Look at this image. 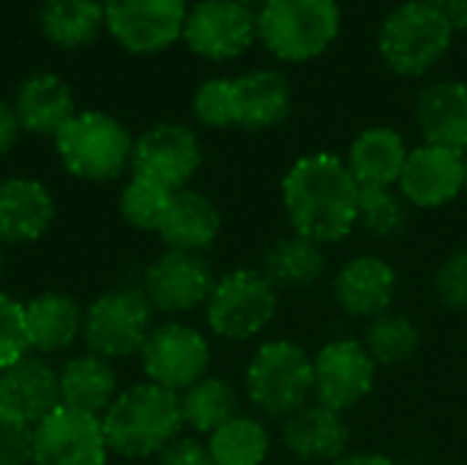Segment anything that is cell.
<instances>
[{
  "mask_svg": "<svg viewBox=\"0 0 467 465\" xmlns=\"http://www.w3.org/2000/svg\"><path fill=\"white\" fill-rule=\"evenodd\" d=\"M358 195L345 159L328 151L298 156L282 175V206L293 233L328 247L358 227Z\"/></svg>",
  "mask_w": 467,
  "mask_h": 465,
  "instance_id": "1",
  "label": "cell"
},
{
  "mask_svg": "<svg viewBox=\"0 0 467 465\" xmlns=\"http://www.w3.org/2000/svg\"><path fill=\"white\" fill-rule=\"evenodd\" d=\"M109 452L129 460L159 458L178 436H183L181 395L150 381L134 384L112 400L101 417Z\"/></svg>",
  "mask_w": 467,
  "mask_h": 465,
  "instance_id": "2",
  "label": "cell"
},
{
  "mask_svg": "<svg viewBox=\"0 0 467 465\" xmlns=\"http://www.w3.org/2000/svg\"><path fill=\"white\" fill-rule=\"evenodd\" d=\"M52 145L63 170L85 184H107L131 170L134 134L104 110H77Z\"/></svg>",
  "mask_w": 467,
  "mask_h": 465,
  "instance_id": "3",
  "label": "cell"
},
{
  "mask_svg": "<svg viewBox=\"0 0 467 465\" xmlns=\"http://www.w3.org/2000/svg\"><path fill=\"white\" fill-rule=\"evenodd\" d=\"M454 36L443 8L424 0H405L380 22L378 52L389 71L402 79H419L449 55Z\"/></svg>",
  "mask_w": 467,
  "mask_h": 465,
  "instance_id": "4",
  "label": "cell"
},
{
  "mask_svg": "<svg viewBox=\"0 0 467 465\" xmlns=\"http://www.w3.org/2000/svg\"><path fill=\"white\" fill-rule=\"evenodd\" d=\"M342 33L337 0H268L257 8V41L282 63H309Z\"/></svg>",
  "mask_w": 467,
  "mask_h": 465,
  "instance_id": "5",
  "label": "cell"
},
{
  "mask_svg": "<svg viewBox=\"0 0 467 465\" xmlns=\"http://www.w3.org/2000/svg\"><path fill=\"white\" fill-rule=\"evenodd\" d=\"M244 381L246 397L260 414L287 419L315 397L312 354L293 340H268L249 359Z\"/></svg>",
  "mask_w": 467,
  "mask_h": 465,
  "instance_id": "6",
  "label": "cell"
},
{
  "mask_svg": "<svg viewBox=\"0 0 467 465\" xmlns=\"http://www.w3.org/2000/svg\"><path fill=\"white\" fill-rule=\"evenodd\" d=\"M279 307V291L260 269H233L216 280L205 301L208 329L230 343H246L263 334Z\"/></svg>",
  "mask_w": 467,
  "mask_h": 465,
  "instance_id": "7",
  "label": "cell"
},
{
  "mask_svg": "<svg viewBox=\"0 0 467 465\" xmlns=\"http://www.w3.org/2000/svg\"><path fill=\"white\" fill-rule=\"evenodd\" d=\"M153 332V307L140 288H112L85 310V348L109 362L140 356Z\"/></svg>",
  "mask_w": 467,
  "mask_h": 465,
  "instance_id": "8",
  "label": "cell"
},
{
  "mask_svg": "<svg viewBox=\"0 0 467 465\" xmlns=\"http://www.w3.org/2000/svg\"><path fill=\"white\" fill-rule=\"evenodd\" d=\"M181 41L202 60H235L257 41V11L241 0H197L189 5Z\"/></svg>",
  "mask_w": 467,
  "mask_h": 465,
  "instance_id": "9",
  "label": "cell"
},
{
  "mask_svg": "<svg viewBox=\"0 0 467 465\" xmlns=\"http://www.w3.org/2000/svg\"><path fill=\"white\" fill-rule=\"evenodd\" d=\"M107 36L131 55H156L181 41L189 0H101Z\"/></svg>",
  "mask_w": 467,
  "mask_h": 465,
  "instance_id": "10",
  "label": "cell"
},
{
  "mask_svg": "<svg viewBox=\"0 0 467 465\" xmlns=\"http://www.w3.org/2000/svg\"><path fill=\"white\" fill-rule=\"evenodd\" d=\"M140 365L145 381L181 395L192 384L208 375L211 343L200 329L170 321L153 326V332L148 334L140 351Z\"/></svg>",
  "mask_w": 467,
  "mask_h": 465,
  "instance_id": "11",
  "label": "cell"
},
{
  "mask_svg": "<svg viewBox=\"0 0 467 465\" xmlns=\"http://www.w3.org/2000/svg\"><path fill=\"white\" fill-rule=\"evenodd\" d=\"M202 167V145L192 126L159 121L134 137L131 175L150 178L172 192L186 189Z\"/></svg>",
  "mask_w": 467,
  "mask_h": 465,
  "instance_id": "12",
  "label": "cell"
},
{
  "mask_svg": "<svg viewBox=\"0 0 467 465\" xmlns=\"http://www.w3.org/2000/svg\"><path fill=\"white\" fill-rule=\"evenodd\" d=\"M315 400L328 406L339 414L361 406L375 384H378V365L364 348V343L353 337H339L326 343L315 356Z\"/></svg>",
  "mask_w": 467,
  "mask_h": 465,
  "instance_id": "13",
  "label": "cell"
},
{
  "mask_svg": "<svg viewBox=\"0 0 467 465\" xmlns=\"http://www.w3.org/2000/svg\"><path fill=\"white\" fill-rule=\"evenodd\" d=\"M213 285V269L202 255L167 249L145 269L140 291L150 301L153 312L186 315L205 307Z\"/></svg>",
  "mask_w": 467,
  "mask_h": 465,
  "instance_id": "14",
  "label": "cell"
},
{
  "mask_svg": "<svg viewBox=\"0 0 467 465\" xmlns=\"http://www.w3.org/2000/svg\"><path fill=\"white\" fill-rule=\"evenodd\" d=\"M107 455L101 417L60 406L33 425L30 465H107Z\"/></svg>",
  "mask_w": 467,
  "mask_h": 465,
  "instance_id": "15",
  "label": "cell"
},
{
  "mask_svg": "<svg viewBox=\"0 0 467 465\" xmlns=\"http://www.w3.org/2000/svg\"><path fill=\"white\" fill-rule=\"evenodd\" d=\"M397 189L410 208L435 211L454 203L465 192V153L427 143L413 148Z\"/></svg>",
  "mask_w": 467,
  "mask_h": 465,
  "instance_id": "16",
  "label": "cell"
},
{
  "mask_svg": "<svg viewBox=\"0 0 467 465\" xmlns=\"http://www.w3.org/2000/svg\"><path fill=\"white\" fill-rule=\"evenodd\" d=\"M397 269L380 255H356L337 271L331 293L337 307L350 318L375 321L391 312L397 299Z\"/></svg>",
  "mask_w": 467,
  "mask_h": 465,
  "instance_id": "17",
  "label": "cell"
},
{
  "mask_svg": "<svg viewBox=\"0 0 467 465\" xmlns=\"http://www.w3.org/2000/svg\"><path fill=\"white\" fill-rule=\"evenodd\" d=\"M55 197L47 184L27 175L0 181V244H33L55 222Z\"/></svg>",
  "mask_w": 467,
  "mask_h": 465,
  "instance_id": "18",
  "label": "cell"
},
{
  "mask_svg": "<svg viewBox=\"0 0 467 465\" xmlns=\"http://www.w3.org/2000/svg\"><path fill=\"white\" fill-rule=\"evenodd\" d=\"M235 126L244 132H268L293 112V85L279 69H252L233 77Z\"/></svg>",
  "mask_w": 467,
  "mask_h": 465,
  "instance_id": "19",
  "label": "cell"
},
{
  "mask_svg": "<svg viewBox=\"0 0 467 465\" xmlns=\"http://www.w3.org/2000/svg\"><path fill=\"white\" fill-rule=\"evenodd\" d=\"M11 107L19 118L22 132L49 140H55V134L77 115L74 90L57 71L27 74L16 85Z\"/></svg>",
  "mask_w": 467,
  "mask_h": 465,
  "instance_id": "20",
  "label": "cell"
},
{
  "mask_svg": "<svg viewBox=\"0 0 467 465\" xmlns=\"http://www.w3.org/2000/svg\"><path fill=\"white\" fill-rule=\"evenodd\" d=\"M285 449L301 463H334L348 455L350 428L345 414L315 403H306L282 425Z\"/></svg>",
  "mask_w": 467,
  "mask_h": 465,
  "instance_id": "21",
  "label": "cell"
},
{
  "mask_svg": "<svg viewBox=\"0 0 467 465\" xmlns=\"http://www.w3.org/2000/svg\"><path fill=\"white\" fill-rule=\"evenodd\" d=\"M0 406L30 425H38L60 408L57 370L38 354H27L11 367L0 370Z\"/></svg>",
  "mask_w": 467,
  "mask_h": 465,
  "instance_id": "22",
  "label": "cell"
},
{
  "mask_svg": "<svg viewBox=\"0 0 467 465\" xmlns=\"http://www.w3.org/2000/svg\"><path fill=\"white\" fill-rule=\"evenodd\" d=\"M413 115L427 145L467 153V82L438 79L424 85Z\"/></svg>",
  "mask_w": 467,
  "mask_h": 465,
  "instance_id": "23",
  "label": "cell"
},
{
  "mask_svg": "<svg viewBox=\"0 0 467 465\" xmlns=\"http://www.w3.org/2000/svg\"><path fill=\"white\" fill-rule=\"evenodd\" d=\"M408 153L410 148L397 129L369 126L350 143L345 164L361 189H397Z\"/></svg>",
  "mask_w": 467,
  "mask_h": 465,
  "instance_id": "24",
  "label": "cell"
},
{
  "mask_svg": "<svg viewBox=\"0 0 467 465\" xmlns=\"http://www.w3.org/2000/svg\"><path fill=\"white\" fill-rule=\"evenodd\" d=\"M222 233V214L216 203L200 189H178L172 192L167 217L159 227V238L167 249L175 252H208Z\"/></svg>",
  "mask_w": 467,
  "mask_h": 465,
  "instance_id": "25",
  "label": "cell"
},
{
  "mask_svg": "<svg viewBox=\"0 0 467 465\" xmlns=\"http://www.w3.org/2000/svg\"><path fill=\"white\" fill-rule=\"evenodd\" d=\"M25 326L30 354H60L82 337L85 310L63 291H44L25 304Z\"/></svg>",
  "mask_w": 467,
  "mask_h": 465,
  "instance_id": "26",
  "label": "cell"
},
{
  "mask_svg": "<svg viewBox=\"0 0 467 465\" xmlns=\"http://www.w3.org/2000/svg\"><path fill=\"white\" fill-rule=\"evenodd\" d=\"M60 381V406L104 417V411L118 397V373L109 359L82 351L57 370Z\"/></svg>",
  "mask_w": 467,
  "mask_h": 465,
  "instance_id": "27",
  "label": "cell"
},
{
  "mask_svg": "<svg viewBox=\"0 0 467 465\" xmlns=\"http://www.w3.org/2000/svg\"><path fill=\"white\" fill-rule=\"evenodd\" d=\"M328 269L326 247L290 233L276 238L260 263V271L276 291H304L315 285Z\"/></svg>",
  "mask_w": 467,
  "mask_h": 465,
  "instance_id": "28",
  "label": "cell"
},
{
  "mask_svg": "<svg viewBox=\"0 0 467 465\" xmlns=\"http://www.w3.org/2000/svg\"><path fill=\"white\" fill-rule=\"evenodd\" d=\"M41 36L60 49L90 47L104 33L101 0H41L38 3Z\"/></svg>",
  "mask_w": 467,
  "mask_h": 465,
  "instance_id": "29",
  "label": "cell"
},
{
  "mask_svg": "<svg viewBox=\"0 0 467 465\" xmlns=\"http://www.w3.org/2000/svg\"><path fill=\"white\" fill-rule=\"evenodd\" d=\"M181 414L183 428L200 436H211L233 417H238V392L224 378L205 375L181 392Z\"/></svg>",
  "mask_w": 467,
  "mask_h": 465,
  "instance_id": "30",
  "label": "cell"
},
{
  "mask_svg": "<svg viewBox=\"0 0 467 465\" xmlns=\"http://www.w3.org/2000/svg\"><path fill=\"white\" fill-rule=\"evenodd\" d=\"M213 465H263L271 455V433L263 419L238 414L208 436Z\"/></svg>",
  "mask_w": 467,
  "mask_h": 465,
  "instance_id": "31",
  "label": "cell"
},
{
  "mask_svg": "<svg viewBox=\"0 0 467 465\" xmlns=\"http://www.w3.org/2000/svg\"><path fill=\"white\" fill-rule=\"evenodd\" d=\"M361 343L378 367H397V365L410 362L421 351L424 337L413 318L402 312H386L369 321Z\"/></svg>",
  "mask_w": 467,
  "mask_h": 465,
  "instance_id": "32",
  "label": "cell"
},
{
  "mask_svg": "<svg viewBox=\"0 0 467 465\" xmlns=\"http://www.w3.org/2000/svg\"><path fill=\"white\" fill-rule=\"evenodd\" d=\"M170 200H172V189H167L150 178L131 175L120 189L118 211L129 227H134L140 233H159V227L167 217Z\"/></svg>",
  "mask_w": 467,
  "mask_h": 465,
  "instance_id": "33",
  "label": "cell"
},
{
  "mask_svg": "<svg viewBox=\"0 0 467 465\" xmlns=\"http://www.w3.org/2000/svg\"><path fill=\"white\" fill-rule=\"evenodd\" d=\"M410 225V206L400 189H361L358 227L375 238H397Z\"/></svg>",
  "mask_w": 467,
  "mask_h": 465,
  "instance_id": "34",
  "label": "cell"
},
{
  "mask_svg": "<svg viewBox=\"0 0 467 465\" xmlns=\"http://www.w3.org/2000/svg\"><path fill=\"white\" fill-rule=\"evenodd\" d=\"M192 115L205 129L235 126L233 112V77H208L192 93Z\"/></svg>",
  "mask_w": 467,
  "mask_h": 465,
  "instance_id": "35",
  "label": "cell"
},
{
  "mask_svg": "<svg viewBox=\"0 0 467 465\" xmlns=\"http://www.w3.org/2000/svg\"><path fill=\"white\" fill-rule=\"evenodd\" d=\"M27 354L30 343L25 326V304L8 293H0V370L11 367Z\"/></svg>",
  "mask_w": 467,
  "mask_h": 465,
  "instance_id": "36",
  "label": "cell"
},
{
  "mask_svg": "<svg viewBox=\"0 0 467 465\" xmlns=\"http://www.w3.org/2000/svg\"><path fill=\"white\" fill-rule=\"evenodd\" d=\"M435 296L451 312H467V247L454 249L435 271Z\"/></svg>",
  "mask_w": 467,
  "mask_h": 465,
  "instance_id": "37",
  "label": "cell"
},
{
  "mask_svg": "<svg viewBox=\"0 0 467 465\" xmlns=\"http://www.w3.org/2000/svg\"><path fill=\"white\" fill-rule=\"evenodd\" d=\"M33 425L0 406V465H30Z\"/></svg>",
  "mask_w": 467,
  "mask_h": 465,
  "instance_id": "38",
  "label": "cell"
},
{
  "mask_svg": "<svg viewBox=\"0 0 467 465\" xmlns=\"http://www.w3.org/2000/svg\"><path fill=\"white\" fill-rule=\"evenodd\" d=\"M156 465H213L208 444L197 436H178L156 458Z\"/></svg>",
  "mask_w": 467,
  "mask_h": 465,
  "instance_id": "39",
  "label": "cell"
},
{
  "mask_svg": "<svg viewBox=\"0 0 467 465\" xmlns=\"http://www.w3.org/2000/svg\"><path fill=\"white\" fill-rule=\"evenodd\" d=\"M19 134H22V126L11 101L0 99V156H5L19 143Z\"/></svg>",
  "mask_w": 467,
  "mask_h": 465,
  "instance_id": "40",
  "label": "cell"
},
{
  "mask_svg": "<svg viewBox=\"0 0 467 465\" xmlns=\"http://www.w3.org/2000/svg\"><path fill=\"white\" fill-rule=\"evenodd\" d=\"M328 465H400L394 458L389 455H380V452H348L342 455L339 460Z\"/></svg>",
  "mask_w": 467,
  "mask_h": 465,
  "instance_id": "41",
  "label": "cell"
},
{
  "mask_svg": "<svg viewBox=\"0 0 467 465\" xmlns=\"http://www.w3.org/2000/svg\"><path fill=\"white\" fill-rule=\"evenodd\" d=\"M449 25L454 27V33L460 30H467V0H449L446 5H441Z\"/></svg>",
  "mask_w": 467,
  "mask_h": 465,
  "instance_id": "42",
  "label": "cell"
},
{
  "mask_svg": "<svg viewBox=\"0 0 467 465\" xmlns=\"http://www.w3.org/2000/svg\"><path fill=\"white\" fill-rule=\"evenodd\" d=\"M241 3H244V5H249V8H254V11H257V8H263V5H265V3H268V0H241Z\"/></svg>",
  "mask_w": 467,
  "mask_h": 465,
  "instance_id": "43",
  "label": "cell"
},
{
  "mask_svg": "<svg viewBox=\"0 0 467 465\" xmlns=\"http://www.w3.org/2000/svg\"><path fill=\"white\" fill-rule=\"evenodd\" d=\"M424 3H432V5H438V8H441V5H446L449 0H424Z\"/></svg>",
  "mask_w": 467,
  "mask_h": 465,
  "instance_id": "44",
  "label": "cell"
},
{
  "mask_svg": "<svg viewBox=\"0 0 467 465\" xmlns=\"http://www.w3.org/2000/svg\"><path fill=\"white\" fill-rule=\"evenodd\" d=\"M0 274H3V244H0Z\"/></svg>",
  "mask_w": 467,
  "mask_h": 465,
  "instance_id": "45",
  "label": "cell"
},
{
  "mask_svg": "<svg viewBox=\"0 0 467 465\" xmlns=\"http://www.w3.org/2000/svg\"><path fill=\"white\" fill-rule=\"evenodd\" d=\"M465 192H467V153H465Z\"/></svg>",
  "mask_w": 467,
  "mask_h": 465,
  "instance_id": "46",
  "label": "cell"
}]
</instances>
